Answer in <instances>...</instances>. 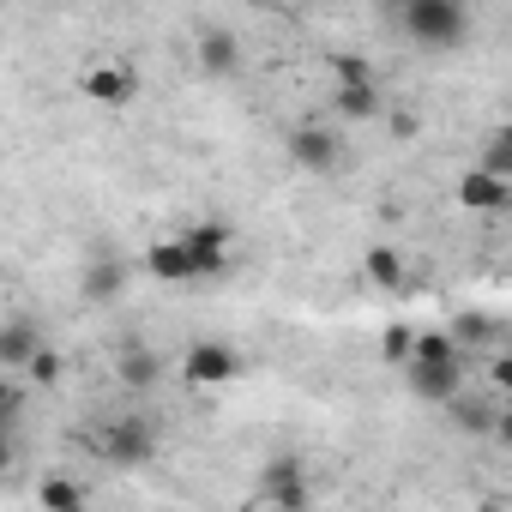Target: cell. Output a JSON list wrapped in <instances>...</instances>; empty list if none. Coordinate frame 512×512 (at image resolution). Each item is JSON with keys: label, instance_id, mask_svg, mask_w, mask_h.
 <instances>
[{"label": "cell", "instance_id": "6da1fadb", "mask_svg": "<svg viewBox=\"0 0 512 512\" xmlns=\"http://www.w3.org/2000/svg\"><path fill=\"white\" fill-rule=\"evenodd\" d=\"M404 37L422 49H464L470 43V7L464 0H398Z\"/></svg>", "mask_w": 512, "mask_h": 512}, {"label": "cell", "instance_id": "7a4b0ae2", "mask_svg": "<svg viewBox=\"0 0 512 512\" xmlns=\"http://www.w3.org/2000/svg\"><path fill=\"white\" fill-rule=\"evenodd\" d=\"M181 241H187V253H193V284L199 278H229V266H235V229L229 223H217V217H205V223H187L181 229Z\"/></svg>", "mask_w": 512, "mask_h": 512}, {"label": "cell", "instance_id": "3957f363", "mask_svg": "<svg viewBox=\"0 0 512 512\" xmlns=\"http://www.w3.org/2000/svg\"><path fill=\"white\" fill-rule=\"evenodd\" d=\"M290 157H296V169H308V175H338L344 145H338V133H332V127L302 121V127H290Z\"/></svg>", "mask_w": 512, "mask_h": 512}, {"label": "cell", "instance_id": "277c9868", "mask_svg": "<svg viewBox=\"0 0 512 512\" xmlns=\"http://www.w3.org/2000/svg\"><path fill=\"white\" fill-rule=\"evenodd\" d=\"M235 374H241V356L229 344H217V338H205V344H193L181 356V380L187 386H229Z\"/></svg>", "mask_w": 512, "mask_h": 512}, {"label": "cell", "instance_id": "5b68a950", "mask_svg": "<svg viewBox=\"0 0 512 512\" xmlns=\"http://www.w3.org/2000/svg\"><path fill=\"white\" fill-rule=\"evenodd\" d=\"M79 91H85L91 103H103V109H127V103L139 97V73H133L127 61H103V67L79 73Z\"/></svg>", "mask_w": 512, "mask_h": 512}, {"label": "cell", "instance_id": "8992f818", "mask_svg": "<svg viewBox=\"0 0 512 512\" xmlns=\"http://www.w3.org/2000/svg\"><path fill=\"white\" fill-rule=\"evenodd\" d=\"M151 452H157V434H151L145 416H121V422L103 434V458H109V464H151Z\"/></svg>", "mask_w": 512, "mask_h": 512}, {"label": "cell", "instance_id": "52a82bcc", "mask_svg": "<svg viewBox=\"0 0 512 512\" xmlns=\"http://www.w3.org/2000/svg\"><path fill=\"white\" fill-rule=\"evenodd\" d=\"M398 368H404L410 398H422V404H446L464 386V368H452V362H398Z\"/></svg>", "mask_w": 512, "mask_h": 512}, {"label": "cell", "instance_id": "ba28073f", "mask_svg": "<svg viewBox=\"0 0 512 512\" xmlns=\"http://www.w3.org/2000/svg\"><path fill=\"white\" fill-rule=\"evenodd\" d=\"M193 55H199V73H205V79H235V67H241V43H235V31H217V25H199Z\"/></svg>", "mask_w": 512, "mask_h": 512}, {"label": "cell", "instance_id": "9c48e42d", "mask_svg": "<svg viewBox=\"0 0 512 512\" xmlns=\"http://www.w3.org/2000/svg\"><path fill=\"white\" fill-rule=\"evenodd\" d=\"M260 500H272L278 512H302V506H308L302 464H296V458H278V464H266V476H260Z\"/></svg>", "mask_w": 512, "mask_h": 512}, {"label": "cell", "instance_id": "30bf717a", "mask_svg": "<svg viewBox=\"0 0 512 512\" xmlns=\"http://www.w3.org/2000/svg\"><path fill=\"white\" fill-rule=\"evenodd\" d=\"M145 272H151L157 284H193V253H187V241H181V235L151 241V247H145Z\"/></svg>", "mask_w": 512, "mask_h": 512}, {"label": "cell", "instance_id": "8fae6325", "mask_svg": "<svg viewBox=\"0 0 512 512\" xmlns=\"http://www.w3.org/2000/svg\"><path fill=\"white\" fill-rule=\"evenodd\" d=\"M506 199H512V187H506V175H494V169H470V175L458 181V205H464V211H506Z\"/></svg>", "mask_w": 512, "mask_h": 512}, {"label": "cell", "instance_id": "7c38bea8", "mask_svg": "<svg viewBox=\"0 0 512 512\" xmlns=\"http://www.w3.org/2000/svg\"><path fill=\"white\" fill-rule=\"evenodd\" d=\"M446 410H452V422H458L464 434H494V428H500V416H506L494 398H476V392H464V386L446 398Z\"/></svg>", "mask_w": 512, "mask_h": 512}, {"label": "cell", "instance_id": "4fadbf2b", "mask_svg": "<svg viewBox=\"0 0 512 512\" xmlns=\"http://www.w3.org/2000/svg\"><path fill=\"white\" fill-rule=\"evenodd\" d=\"M404 362H452V368H470V350H464L452 332H416Z\"/></svg>", "mask_w": 512, "mask_h": 512}, {"label": "cell", "instance_id": "5bb4252c", "mask_svg": "<svg viewBox=\"0 0 512 512\" xmlns=\"http://www.w3.org/2000/svg\"><path fill=\"white\" fill-rule=\"evenodd\" d=\"M37 344H43V332L31 320H7V326H0V368H25Z\"/></svg>", "mask_w": 512, "mask_h": 512}, {"label": "cell", "instance_id": "9a60e30c", "mask_svg": "<svg viewBox=\"0 0 512 512\" xmlns=\"http://www.w3.org/2000/svg\"><path fill=\"white\" fill-rule=\"evenodd\" d=\"M380 85L374 79H356V85H338V115L344 121H380Z\"/></svg>", "mask_w": 512, "mask_h": 512}, {"label": "cell", "instance_id": "2e32d148", "mask_svg": "<svg viewBox=\"0 0 512 512\" xmlns=\"http://www.w3.org/2000/svg\"><path fill=\"white\" fill-rule=\"evenodd\" d=\"M362 272H368V284H380V290H398L410 266H404V253H398V247H368V253H362Z\"/></svg>", "mask_w": 512, "mask_h": 512}, {"label": "cell", "instance_id": "e0dca14e", "mask_svg": "<svg viewBox=\"0 0 512 512\" xmlns=\"http://www.w3.org/2000/svg\"><path fill=\"white\" fill-rule=\"evenodd\" d=\"M37 500H43V506H55V512H79V506L91 500V488H85V482H73V476H49V482L37 488Z\"/></svg>", "mask_w": 512, "mask_h": 512}, {"label": "cell", "instance_id": "ac0fdd59", "mask_svg": "<svg viewBox=\"0 0 512 512\" xmlns=\"http://www.w3.org/2000/svg\"><path fill=\"white\" fill-rule=\"evenodd\" d=\"M452 338H458L464 350H476V344H500V320H494V314H458V320H452Z\"/></svg>", "mask_w": 512, "mask_h": 512}, {"label": "cell", "instance_id": "d6986e66", "mask_svg": "<svg viewBox=\"0 0 512 512\" xmlns=\"http://www.w3.org/2000/svg\"><path fill=\"white\" fill-rule=\"evenodd\" d=\"M157 368H163V362H157L151 350H139V344H133V350H121V386L145 392V386H157Z\"/></svg>", "mask_w": 512, "mask_h": 512}, {"label": "cell", "instance_id": "ffe728a7", "mask_svg": "<svg viewBox=\"0 0 512 512\" xmlns=\"http://www.w3.org/2000/svg\"><path fill=\"white\" fill-rule=\"evenodd\" d=\"M121 284H127V266H115V260H97V266L85 272V296H91V302L121 296Z\"/></svg>", "mask_w": 512, "mask_h": 512}, {"label": "cell", "instance_id": "44dd1931", "mask_svg": "<svg viewBox=\"0 0 512 512\" xmlns=\"http://www.w3.org/2000/svg\"><path fill=\"white\" fill-rule=\"evenodd\" d=\"M25 374H31L37 386H61V374H67V362H61V350H49V344H37V350H31V362H25Z\"/></svg>", "mask_w": 512, "mask_h": 512}, {"label": "cell", "instance_id": "7402d4cb", "mask_svg": "<svg viewBox=\"0 0 512 512\" xmlns=\"http://www.w3.org/2000/svg\"><path fill=\"white\" fill-rule=\"evenodd\" d=\"M410 338H416V332H410V326H386V338H380V356H386V362H392V368H398V362H404V356H410Z\"/></svg>", "mask_w": 512, "mask_h": 512}, {"label": "cell", "instance_id": "603a6c76", "mask_svg": "<svg viewBox=\"0 0 512 512\" xmlns=\"http://www.w3.org/2000/svg\"><path fill=\"white\" fill-rule=\"evenodd\" d=\"M482 169H494V175H512V133H494V145H488Z\"/></svg>", "mask_w": 512, "mask_h": 512}, {"label": "cell", "instance_id": "cb8c5ba5", "mask_svg": "<svg viewBox=\"0 0 512 512\" xmlns=\"http://www.w3.org/2000/svg\"><path fill=\"white\" fill-rule=\"evenodd\" d=\"M332 73H338V85H356V79H374V67H368L362 55H338V61H332Z\"/></svg>", "mask_w": 512, "mask_h": 512}, {"label": "cell", "instance_id": "d4e9b609", "mask_svg": "<svg viewBox=\"0 0 512 512\" xmlns=\"http://www.w3.org/2000/svg\"><path fill=\"white\" fill-rule=\"evenodd\" d=\"M386 127H392V139H416V127H422V121H416L410 109H392V115H386Z\"/></svg>", "mask_w": 512, "mask_h": 512}, {"label": "cell", "instance_id": "484cf974", "mask_svg": "<svg viewBox=\"0 0 512 512\" xmlns=\"http://www.w3.org/2000/svg\"><path fill=\"white\" fill-rule=\"evenodd\" d=\"M19 410V392H13V380L7 374H0V428H7V416Z\"/></svg>", "mask_w": 512, "mask_h": 512}, {"label": "cell", "instance_id": "4316f807", "mask_svg": "<svg viewBox=\"0 0 512 512\" xmlns=\"http://www.w3.org/2000/svg\"><path fill=\"white\" fill-rule=\"evenodd\" d=\"M488 380H494V392H506V386H512V362L494 356V362H488Z\"/></svg>", "mask_w": 512, "mask_h": 512}, {"label": "cell", "instance_id": "83f0119b", "mask_svg": "<svg viewBox=\"0 0 512 512\" xmlns=\"http://www.w3.org/2000/svg\"><path fill=\"white\" fill-rule=\"evenodd\" d=\"M13 464V446H7V428H0V470H7Z\"/></svg>", "mask_w": 512, "mask_h": 512}]
</instances>
